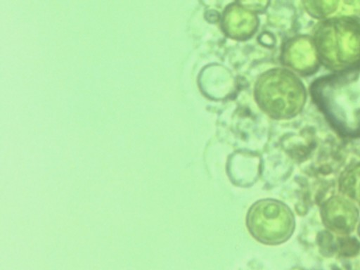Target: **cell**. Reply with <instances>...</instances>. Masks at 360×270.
<instances>
[{
  "label": "cell",
  "instance_id": "6da1fadb",
  "mask_svg": "<svg viewBox=\"0 0 360 270\" xmlns=\"http://www.w3.org/2000/svg\"><path fill=\"white\" fill-rule=\"evenodd\" d=\"M312 94L338 130L360 134V64L316 82Z\"/></svg>",
  "mask_w": 360,
  "mask_h": 270
},
{
  "label": "cell",
  "instance_id": "7a4b0ae2",
  "mask_svg": "<svg viewBox=\"0 0 360 270\" xmlns=\"http://www.w3.org/2000/svg\"><path fill=\"white\" fill-rule=\"evenodd\" d=\"M314 44L327 68L345 71L360 64V20L352 16L328 19L316 29Z\"/></svg>",
  "mask_w": 360,
  "mask_h": 270
},
{
  "label": "cell",
  "instance_id": "ba28073f",
  "mask_svg": "<svg viewBox=\"0 0 360 270\" xmlns=\"http://www.w3.org/2000/svg\"><path fill=\"white\" fill-rule=\"evenodd\" d=\"M342 182L345 192L360 201V166L349 169L343 176Z\"/></svg>",
  "mask_w": 360,
  "mask_h": 270
},
{
  "label": "cell",
  "instance_id": "52a82bcc",
  "mask_svg": "<svg viewBox=\"0 0 360 270\" xmlns=\"http://www.w3.org/2000/svg\"><path fill=\"white\" fill-rule=\"evenodd\" d=\"M257 25L256 16L250 11L238 5L227 8L223 18V27L226 32L237 39L245 38L253 33Z\"/></svg>",
  "mask_w": 360,
  "mask_h": 270
},
{
  "label": "cell",
  "instance_id": "277c9868",
  "mask_svg": "<svg viewBox=\"0 0 360 270\" xmlns=\"http://www.w3.org/2000/svg\"><path fill=\"white\" fill-rule=\"evenodd\" d=\"M248 221L255 237L266 243L284 240L292 228V217L288 209L281 203L269 200L255 205Z\"/></svg>",
  "mask_w": 360,
  "mask_h": 270
},
{
  "label": "cell",
  "instance_id": "8992f818",
  "mask_svg": "<svg viewBox=\"0 0 360 270\" xmlns=\"http://www.w3.org/2000/svg\"><path fill=\"white\" fill-rule=\"evenodd\" d=\"M323 218L326 224L335 231H350L354 226L357 212L349 201L341 198H333L323 207Z\"/></svg>",
  "mask_w": 360,
  "mask_h": 270
},
{
  "label": "cell",
  "instance_id": "3957f363",
  "mask_svg": "<svg viewBox=\"0 0 360 270\" xmlns=\"http://www.w3.org/2000/svg\"><path fill=\"white\" fill-rule=\"evenodd\" d=\"M256 97L268 113L275 117L288 118L301 110L306 94L302 82L292 72L274 70L259 79Z\"/></svg>",
  "mask_w": 360,
  "mask_h": 270
},
{
  "label": "cell",
  "instance_id": "5b68a950",
  "mask_svg": "<svg viewBox=\"0 0 360 270\" xmlns=\"http://www.w3.org/2000/svg\"><path fill=\"white\" fill-rule=\"evenodd\" d=\"M283 58L288 66L302 73L314 71L319 60L314 42L306 37L289 41L284 49Z\"/></svg>",
  "mask_w": 360,
  "mask_h": 270
},
{
  "label": "cell",
  "instance_id": "30bf717a",
  "mask_svg": "<svg viewBox=\"0 0 360 270\" xmlns=\"http://www.w3.org/2000/svg\"><path fill=\"white\" fill-rule=\"evenodd\" d=\"M340 11L343 14L350 15L360 12V1H342Z\"/></svg>",
  "mask_w": 360,
  "mask_h": 270
},
{
  "label": "cell",
  "instance_id": "9c48e42d",
  "mask_svg": "<svg viewBox=\"0 0 360 270\" xmlns=\"http://www.w3.org/2000/svg\"><path fill=\"white\" fill-rule=\"evenodd\" d=\"M339 3L337 1L304 2L307 11L316 18H324L332 14L338 9Z\"/></svg>",
  "mask_w": 360,
  "mask_h": 270
}]
</instances>
